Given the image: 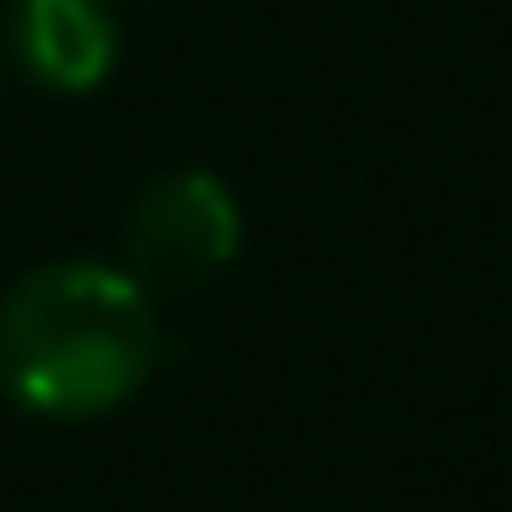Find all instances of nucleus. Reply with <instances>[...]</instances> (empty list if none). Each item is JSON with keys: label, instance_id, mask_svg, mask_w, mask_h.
<instances>
[{"label": "nucleus", "instance_id": "obj_3", "mask_svg": "<svg viewBox=\"0 0 512 512\" xmlns=\"http://www.w3.org/2000/svg\"><path fill=\"white\" fill-rule=\"evenodd\" d=\"M8 57L36 92L92 99L120 64V15H113V0H15Z\"/></svg>", "mask_w": 512, "mask_h": 512}, {"label": "nucleus", "instance_id": "obj_2", "mask_svg": "<svg viewBox=\"0 0 512 512\" xmlns=\"http://www.w3.org/2000/svg\"><path fill=\"white\" fill-rule=\"evenodd\" d=\"M120 246H127L120 267L148 295H197L239 260L246 211H239V197L218 169L176 162V169H162L134 190V204L120 218Z\"/></svg>", "mask_w": 512, "mask_h": 512}, {"label": "nucleus", "instance_id": "obj_1", "mask_svg": "<svg viewBox=\"0 0 512 512\" xmlns=\"http://www.w3.org/2000/svg\"><path fill=\"white\" fill-rule=\"evenodd\" d=\"M162 365L155 295L113 260H50L0 295V393L36 421H99Z\"/></svg>", "mask_w": 512, "mask_h": 512}]
</instances>
